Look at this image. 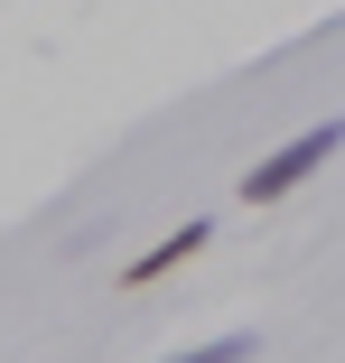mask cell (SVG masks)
Wrapping results in <instances>:
<instances>
[{"mask_svg": "<svg viewBox=\"0 0 345 363\" xmlns=\"http://www.w3.org/2000/svg\"><path fill=\"white\" fill-rule=\"evenodd\" d=\"M168 363H252V335H215V345H196V354H168Z\"/></svg>", "mask_w": 345, "mask_h": 363, "instance_id": "obj_3", "label": "cell"}, {"mask_svg": "<svg viewBox=\"0 0 345 363\" xmlns=\"http://www.w3.org/2000/svg\"><path fill=\"white\" fill-rule=\"evenodd\" d=\"M336 150H345V112H336V121H317V130H299L290 150H270L261 168H243V205H280V196H290V186H308Z\"/></svg>", "mask_w": 345, "mask_h": 363, "instance_id": "obj_1", "label": "cell"}, {"mask_svg": "<svg viewBox=\"0 0 345 363\" xmlns=\"http://www.w3.org/2000/svg\"><path fill=\"white\" fill-rule=\"evenodd\" d=\"M205 242H215V224H177V233H168V242H159V252H141V261H131V270H121V279H131V289H150V279H168V270H177V261H196V252H205Z\"/></svg>", "mask_w": 345, "mask_h": 363, "instance_id": "obj_2", "label": "cell"}]
</instances>
